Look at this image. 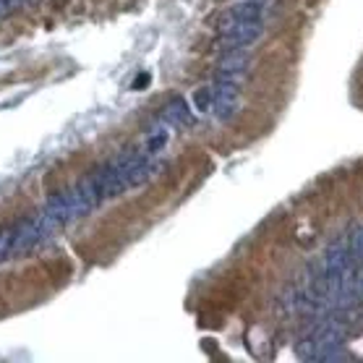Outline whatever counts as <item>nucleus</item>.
<instances>
[{
	"instance_id": "f257e3e1",
	"label": "nucleus",
	"mask_w": 363,
	"mask_h": 363,
	"mask_svg": "<svg viewBox=\"0 0 363 363\" xmlns=\"http://www.w3.org/2000/svg\"><path fill=\"white\" fill-rule=\"evenodd\" d=\"M194 107L202 115H209L212 121H230L241 107V84L214 79L209 86H202L194 92Z\"/></svg>"
},
{
	"instance_id": "f03ea898",
	"label": "nucleus",
	"mask_w": 363,
	"mask_h": 363,
	"mask_svg": "<svg viewBox=\"0 0 363 363\" xmlns=\"http://www.w3.org/2000/svg\"><path fill=\"white\" fill-rule=\"evenodd\" d=\"M298 355L306 361H329L343 358V332L335 322H324L298 345Z\"/></svg>"
},
{
	"instance_id": "7ed1b4c3",
	"label": "nucleus",
	"mask_w": 363,
	"mask_h": 363,
	"mask_svg": "<svg viewBox=\"0 0 363 363\" xmlns=\"http://www.w3.org/2000/svg\"><path fill=\"white\" fill-rule=\"evenodd\" d=\"M251 21H264V0H238L233 6H227L217 19V34L251 24Z\"/></svg>"
},
{
	"instance_id": "20e7f679",
	"label": "nucleus",
	"mask_w": 363,
	"mask_h": 363,
	"mask_svg": "<svg viewBox=\"0 0 363 363\" xmlns=\"http://www.w3.org/2000/svg\"><path fill=\"white\" fill-rule=\"evenodd\" d=\"M261 34H264V21H251V24L230 29V32H223V34H220V53L246 50V47H251Z\"/></svg>"
},
{
	"instance_id": "39448f33",
	"label": "nucleus",
	"mask_w": 363,
	"mask_h": 363,
	"mask_svg": "<svg viewBox=\"0 0 363 363\" xmlns=\"http://www.w3.org/2000/svg\"><path fill=\"white\" fill-rule=\"evenodd\" d=\"M249 55H246V50H235V53H223L220 58V65H217V74L214 79H223V81H233V84H241L246 81V76H249Z\"/></svg>"
},
{
	"instance_id": "423d86ee",
	"label": "nucleus",
	"mask_w": 363,
	"mask_h": 363,
	"mask_svg": "<svg viewBox=\"0 0 363 363\" xmlns=\"http://www.w3.org/2000/svg\"><path fill=\"white\" fill-rule=\"evenodd\" d=\"M159 121L165 123V126H170L173 131H183V128H191V126H194L196 112L188 107L186 100L176 97V100H170V103L159 110Z\"/></svg>"
},
{
	"instance_id": "0eeeda50",
	"label": "nucleus",
	"mask_w": 363,
	"mask_h": 363,
	"mask_svg": "<svg viewBox=\"0 0 363 363\" xmlns=\"http://www.w3.org/2000/svg\"><path fill=\"white\" fill-rule=\"evenodd\" d=\"M13 256H19L16 253V230H13V225H6V227H0V264Z\"/></svg>"
}]
</instances>
